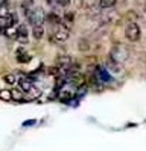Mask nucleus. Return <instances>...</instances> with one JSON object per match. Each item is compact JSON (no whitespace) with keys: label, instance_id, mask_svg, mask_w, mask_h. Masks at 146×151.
I'll return each mask as SVG.
<instances>
[{"label":"nucleus","instance_id":"obj_1","mask_svg":"<svg viewBox=\"0 0 146 151\" xmlns=\"http://www.w3.org/2000/svg\"><path fill=\"white\" fill-rule=\"evenodd\" d=\"M24 15H26L28 21L32 24V26H38V24H43V21L46 20L43 9H41V8H35V6H34L32 9H29V11L24 12Z\"/></svg>","mask_w":146,"mask_h":151},{"label":"nucleus","instance_id":"obj_2","mask_svg":"<svg viewBox=\"0 0 146 151\" xmlns=\"http://www.w3.org/2000/svg\"><path fill=\"white\" fill-rule=\"evenodd\" d=\"M142 36V29L136 21H131L125 29V38L129 42H137Z\"/></svg>","mask_w":146,"mask_h":151},{"label":"nucleus","instance_id":"obj_3","mask_svg":"<svg viewBox=\"0 0 146 151\" xmlns=\"http://www.w3.org/2000/svg\"><path fill=\"white\" fill-rule=\"evenodd\" d=\"M69 38H70V29L67 26H64V24L55 26V30L52 33V40L55 42H66Z\"/></svg>","mask_w":146,"mask_h":151},{"label":"nucleus","instance_id":"obj_4","mask_svg":"<svg viewBox=\"0 0 146 151\" xmlns=\"http://www.w3.org/2000/svg\"><path fill=\"white\" fill-rule=\"evenodd\" d=\"M72 58L70 56H63V58H59L58 59V68L59 70H70V67H72Z\"/></svg>","mask_w":146,"mask_h":151},{"label":"nucleus","instance_id":"obj_5","mask_svg":"<svg viewBox=\"0 0 146 151\" xmlns=\"http://www.w3.org/2000/svg\"><path fill=\"white\" fill-rule=\"evenodd\" d=\"M17 83H18V88L23 91V92H29L31 89H32V82L31 80H28V79H20V80H17Z\"/></svg>","mask_w":146,"mask_h":151},{"label":"nucleus","instance_id":"obj_6","mask_svg":"<svg viewBox=\"0 0 146 151\" xmlns=\"http://www.w3.org/2000/svg\"><path fill=\"white\" fill-rule=\"evenodd\" d=\"M32 36L35 40H41L44 36V27L43 24H38V26H32Z\"/></svg>","mask_w":146,"mask_h":151},{"label":"nucleus","instance_id":"obj_7","mask_svg":"<svg viewBox=\"0 0 146 151\" xmlns=\"http://www.w3.org/2000/svg\"><path fill=\"white\" fill-rule=\"evenodd\" d=\"M17 40L21 41V42H26L28 41V29H26V26H18Z\"/></svg>","mask_w":146,"mask_h":151},{"label":"nucleus","instance_id":"obj_8","mask_svg":"<svg viewBox=\"0 0 146 151\" xmlns=\"http://www.w3.org/2000/svg\"><path fill=\"white\" fill-rule=\"evenodd\" d=\"M17 60L20 62V64H26V62H29L31 60V56L24 52L23 48H20L18 52H17Z\"/></svg>","mask_w":146,"mask_h":151},{"label":"nucleus","instance_id":"obj_9","mask_svg":"<svg viewBox=\"0 0 146 151\" xmlns=\"http://www.w3.org/2000/svg\"><path fill=\"white\" fill-rule=\"evenodd\" d=\"M117 0H99V8L101 9H110L116 5Z\"/></svg>","mask_w":146,"mask_h":151},{"label":"nucleus","instance_id":"obj_10","mask_svg":"<svg viewBox=\"0 0 146 151\" xmlns=\"http://www.w3.org/2000/svg\"><path fill=\"white\" fill-rule=\"evenodd\" d=\"M2 80H3V82H5L6 85H11V86L17 83V77H15L14 74H11V73H9V74H5Z\"/></svg>","mask_w":146,"mask_h":151},{"label":"nucleus","instance_id":"obj_11","mask_svg":"<svg viewBox=\"0 0 146 151\" xmlns=\"http://www.w3.org/2000/svg\"><path fill=\"white\" fill-rule=\"evenodd\" d=\"M46 20H47L49 23L55 24V26H58V24H61V21H59V17H58L56 14H53V12H50V14H47V15H46Z\"/></svg>","mask_w":146,"mask_h":151},{"label":"nucleus","instance_id":"obj_12","mask_svg":"<svg viewBox=\"0 0 146 151\" xmlns=\"http://www.w3.org/2000/svg\"><path fill=\"white\" fill-rule=\"evenodd\" d=\"M11 94H12V100H15V101H21V100H23V95H24L20 88H18V89H12Z\"/></svg>","mask_w":146,"mask_h":151},{"label":"nucleus","instance_id":"obj_13","mask_svg":"<svg viewBox=\"0 0 146 151\" xmlns=\"http://www.w3.org/2000/svg\"><path fill=\"white\" fill-rule=\"evenodd\" d=\"M0 100H3V101H11V100H12V94H11V91H8V89H2V91H0Z\"/></svg>","mask_w":146,"mask_h":151},{"label":"nucleus","instance_id":"obj_14","mask_svg":"<svg viewBox=\"0 0 146 151\" xmlns=\"http://www.w3.org/2000/svg\"><path fill=\"white\" fill-rule=\"evenodd\" d=\"M73 17H75V15H73L72 12H67V14L64 15V23L67 21V24H69V27H70L72 24H73Z\"/></svg>","mask_w":146,"mask_h":151},{"label":"nucleus","instance_id":"obj_15","mask_svg":"<svg viewBox=\"0 0 146 151\" xmlns=\"http://www.w3.org/2000/svg\"><path fill=\"white\" fill-rule=\"evenodd\" d=\"M70 5V0H56V6H61V8H67Z\"/></svg>","mask_w":146,"mask_h":151}]
</instances>
